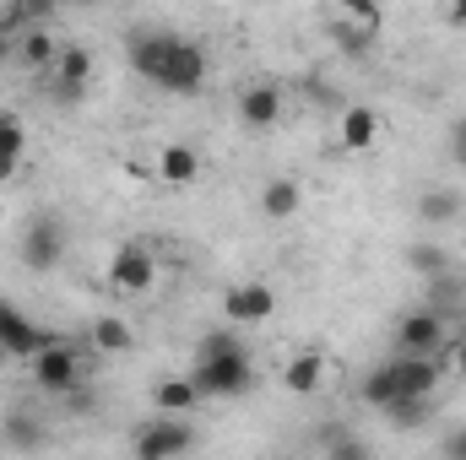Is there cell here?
Here are the masks:
<instances>
[{
  "label": "cell",
  "instance_id": "9c48e42d",
  "mask_svg": "<svg viewBox=\"0 0 466 460\" xmlns=\"http://www.w3.org/2000/svg\"><path fill=\"white\" fill-rule=\"evenodd\" d=\"M223 315H228V325H260V320H271L277 315V287L238 282V287H228V298H223Z\"/></svg>",
  "mask_w": 466,
  "mask_h": 460
},
{
  "label": "cell",
  "instance_id": "484cf974",
  "mask_svg": "<svg viewBox=\"0 0 466 460\" xmlns=\"http://www.w3.org/2000/svg\"><path fill=\"white\" fill-rule=\"evenodd\" d=\"M429 412H434L429 401H390V406H385V417H390L396 428H423V423H429Z\"/></svg>",
  "mask_w": 466,
  "mask_h": 460
},
{
  "label": "cell",
  "instance_id": "4dcf8cb0",
  "mask_svg": "<svg viewBox=\"0 0 466 460\" xmlns=\"http://www.w3.org/2000/svg\"><path fill=\"white\" fill-rule=\"evenodd\" d=\"M445 152H451V163L466 174V115L451 125V135H445Z\"/></svg>",
  "mask_w": 466,
  "mask_h": 460
},
{
  "label": "cell",
  "instance_id": "d6a6232c",
  "mask_svg": "<svg viewBox=\"0 0 466 460\" xmlns=\"http://www.w3.org/2000/svg\"><path fill=\"white\" fill-rule=\"evenodd\" d=\"M440 455H445V460H466V428H456V434H445Z\"/></svg>",
  "mask_w": 466,
  "mask_h": 460
},
{
  "label": "cell",
  "instance_id": "836d02e7",
  "mask_svg": "<svg viewBox=\"0 0 466 460\" xmlns=\"http://www.w3.org/2000/svg\"><path fill=\"white\" fill-rule=\"evenodd\" d=\"M445 22H451V27H466V0H461V5H451V11H445Z\"/></svg>",
  "mask_w": 466,
  "mask_h": 460
},
{
  "label": "cell",
  "instance_id": "52a82bcc",
  "mask_svg": "<svg viewBox=\"0 0 466 460\" xmlns=\"http://www.w3.org/2000/svg\"><path fill=\"white\" fill-rule=\"evenodd\" d=\"M440 346H445L440 309H412L396 320V357H440Z\"/></svg>",
  "mask_w": 466,
  "mask_h": 460
},
{
  "label": "cell",
  "instance_id": "30bf717a",
  "mask_svg": "<svg viewBox=\"0 0 466 460\" xmlns=\"http://www.w3.org/2000/svg\"><path fill=\"white\" fill-rule=\"evenodd\" d=\"M168 33H130V44H125V60H130V71L141 76V82H163V65H168Z\"/></svg>",
  "mask_w": 466,
  "mask_h": 460
},
{
  "label": "cell",
  "instance_id": "3957f363",
  "mask_svg": "<svg viewBox=\"0 0 466 460\" xmlns=\"http://www.w3.org/2000/svg\"><path fill=\"white\" fill-rule=\"evenodd\" d=\"M207 71H212V60H207V49L196 44V38H174L168 44V65H163V93H174V98H196L201 87H207Z\"/></svg>",
  "mask_w": 466,
  "mask_h": 460
},
{
  "label": "cell",
  "instance_id": "cb8c5ba5",
  "mask_svg": "<svg viewBox=\"0 0 466 460\" xmlns=\"http://www.w3.org/2000/svg\"><path fill=\"white\" fill-rule=\"evenodd\" d=\"M407 265L418 276H445L451 271V249L445 244H407Z\"/></svg>",
  "mask_w": 466,
  "mask_h": 460
},
{
  "label": "cell",
  "instance_id": "8d00e7d4",
  "mask_svg": "<svg viewBox=\"0 0 466 460\" xmlns=\"http://www.w3.org/2000/svg\"><path fill=\"white\" fill-rule=\"evenodd\" d=\"M11 55H16V38H0V65H5Z\"/></svg>",
  "mask_w": 466,
  "mask_h": 460
},
{
  "label": "cell",
  "instance_id": "ba28073f",
  "mask_svg": "<svg viewBox=\"0 0 466 460\" xmlns=\"http://www.w3.org/2000/svg\"><path fill=\"white\" fill-rule=\"evenodd\" d=\"M60 336H49V331H38L27 315H16V304H5L0 298V352H11V357H38L44 346H55Z\"/></svg>",
  "mask_w": 466,
  "mask_h": 460
},
{
  "label": "cell",
  "instance_id": "ac0fdd59",
  "mask_svg": "<svg viewBox=\"0 0 466 460\" xmlns=\"http://www.w3.org/2000/svg\"><path fill=\"white\" fill-rule=\"evenodd\" d=\"M152 401H157V412H163V417H190V412L201 406V390L190 385V374H185V379H157Z\"/></svg>",
  "mask_w": 466,
  "mask_h": 460
},
{
  "label": "cell",
  "instance_id": "9a60e30c",
  "mask_svg": "<svg viewBox=\"0 0 466 460\" xmlns=\"http://www.w3.org/2000/svg\"><path fill=\"white\" fill-rule=\"evenodd\" d=\"M418 223H429V228H445V223H456L466 212V201H461V190H451V185H429L423 195H418Z\"/></svg>",
  "mask_w": 466,
  "mask_h": 460
},
{
  "label": "cell",
  "instance_id": "ffe728a7",
  "mask_svg": "<svg viewBox=\"0 0 466 460\" xmlns=\"http://www.w3.org/2000/svg\"><path fill=\"white\" fill-rule=\"evenodd\" d=\"M16 60H22L27 71H55L60 44L49 38V27H33V33H22V38H16Z\"/></svg>",
  "mask_w": 466,
  "mask_h": 460
},
{
  "label": "cell",
  "instance_id": "f1b7e54d",
  "mask_svg": "<svg viewBox=\"0 0 466 460\" xmlns=\"http://www.w3.org/2000/svg\"><path fill=\"white\" fill-rule=\"evenodd\" d=\"M326 460H374V450H369L363 439H352V434H342L337 445H326Z\"/></svg>",
  "mask_w": 466,
  "mask_h": 460
},
{
  "label": "cell",
  "instance_id": "5bb4252c",
  "mask_svg": "<svg viewBox=\"0 0 466 460\" xmlns=\"http://www.w3.org/2000/svg\"><path fill=\"white\" fill-rule=\"evenodd\" d=\"M0 434H5V445H11V450H22V455H33V450H44V445H49L44 417H33L27 406H11V412L0 417Z\"/></svg>",
  "mask_w": 466,
  "mask_h": 460
},
{
  "label": "cell",
  "instance_id": "83f0119b",
  "mask_svg": "<svg viewBox=\"0 0 466 460\" xmlns=\"http://www.w3.org/2000/svg\"><path fill=\"white\" fill-rule=\"evenodd\" d=\"M22 146H27V130L0 109V152H5V157H22Z\"/></svg>",
  "mask_w": 466,
  "mask_h": 460
},
{
  "label": "cell",
  "instance_id": "1f68e13d",
  "mask_svg": "<svg viewBox=\"0 0 466 460\" xmlns=\"http://www.w3.org/2000/svg\"><path fill=\"white\" fill-rule=\"evenodd\" d=\"M60 401H66V412H76V417H82V412H93V395H87V385H76V390H66Z\"/></svg>",
  "mask_w": 466,
  "mask_h": 460
},
{
  "label": "cell",
  "instance_id": "44dd1931",
  "mask_svg": "<svg viewBox=\"0 0 466 460\" xmlns=\"http://www.w3.org/2000/svg\"><path fill=\"white\" fill-rule=\"evenodd\" d=\"M299 206H304V195H299V185H293V179H271V185L260 190V212H266L271 223L299 217Z\"/></svg>",
  "mask_w": 466,
  "mask_h": 460
},
{
  "label": "cell",
  "instance_id": "4316f807",
  "mask_svg": "<svg viewBox=\"0 0 466 460\" xmlns=\"http://www.w3.org/2000/svg\"><path fill=\"white\" fill-rule=\"evenodd\" d=\"M331 33H337V44H342V55H369V44H374V33H363V27H352V22H331Z\"/></svg>",
  "mask_w": 466,
  "mask_h": 460
},
{
  "label": "cell",
  "instance_id": "6da1fadb",
  "mask_svg": "<svg viewBox=\"0 0 466 460\" xmlns=\"http://www.w3.org/2000/svg\"><path fill=\"white\" fill-rule=\"evenodd\" d=\"M190 385L201 390V401H238V395L255 390V363H249V352H233V357H218V363H196Z\"/></svg>",
  "mask_w": 466,
  "mask_h": 460
},
{
  "label": "cell",
  "instance_id": "d590c367",
  "mask_svg": "<svg viewBox=\"0 0 466 460\" xmlns=\"http://www.w3.org/2000/svg\"><path fill=\"white\" fill-rule=\"evenodd\" d=\"M451 352H456V374H461V379H466V336H461V342H456V346H451Z\"/></svg>",
  "mask_w": 466,
  "mask_h": 460
},
{
  "label": "cell",
  "instance_id": "4fadbf2b",
  "mask_svg": "<svg viewBox=\"0 0 466 460\" xmlns=\"http://www.w3.org/2000/svg\"><path fill=\"white\" fill-rule=\"evenodd\" d=\"M93 82V49L87 44H60V60H55V93L60 98H82Z\"/></svg>",
  "mask_w": 466,
  "mask_h": 460
},
{
  "label": "cell",
  "instance_id": "e575fe53",
  "mask_svg": "<svg viewBox=\"0 0 466 460\" xmlns=\"http://www.w3.org/2000/svg\"><path fill=\"white\" fill-rule=\"evenodd\" d=\"M16 163H22V157H5V152H0V185H5L11 174H16Z\"/></svg>",
  "mask_w": 466,
  "mask_h": 460
},
{
  "label": "cell",
  "instance_id": "d4e9b609",
  "mask_svg": "<svg viewBox=\"0 0 466 460\" xmlns=\"http://www.w3.org/2000/svg\"><path fill=\"white\" fill-rule=\"evenodd\" d=\"M233 352H249V346L233 336V325L228 331H207L201 346H196V363H218V357H233Z\"/></svg>",
  "mask_w": 466,
  "mask_h": 460
},
{
  "label": "cell",
  "instance_id": "7c38bea8",
  "mask_svg": "<svg viewBox=\"0 0 466 460\" xmlns=\"http://www.w3.org/2000/svg\"><path fill=\"white\" fill-rule=\"evenodd\" d=\"M238 119H244V130H271L282 119V87L277 82H249L238 93Z\"/></svg>",
  "mask_w": 466,
  "mask_h": 460
},
{
  "label": "cell",
  "instance_id": "277c9868",
  "mask_svg": "<svg viewBox=\"0 0 466 460\" xmlns=\"http://www.w3.org/2000/svg\"><path fill=\"white\" fill-rule=\"evenodd\" d=\"M66 244H71V233H66V223L44 212V217H33V223L22 228V265L44 276V271H55V265L66 260Z\"/></svg>",
  "mask_w": 466,
  "mask_h": 460
},
{
  "label": "cell",
  "instance_id": "8fae6325",
  "mask_svg": "<svg viewBox=\"0 0 466 460\" xmlns=\"http://www.w3.org/2000/svg\"><path fill=\"white\" fill-rule=\"evenodd\" d=\"M396 368V401H429L440 385V357H390Z\"/></svg>",
  "mask_w": 466,
  "mask_h": 460
},
{
  "label": "cell",
  "instance_id": "e0dca14e",
  "mask_svg": "<svg viewBox=\"0 0 466 460\" xmlns=\"http://www.w3.org/2000/svg\"><path fill=\"white\" fill-rule=\"evenodd\" d=\"M196 174H201V157H196L185 141H168V146L157 152V179H163V185H196Z\"/></svg>",
  "mask_w": 466,
  "mask_h": 460
},
{
  "label": "cell",
  "instance_id": "d6986e66",
  "mask_svg": "<svg viewBox=\"0 0 466 460\" xmlns=\"http://www.w3.org/2000/svg\"><path fill=\"white\" fill-rule=\"evenodd\" d=\"M337 130H342V146H348V152H363V146H374V141H380V115H374L369 104H352Z\"/></svg>",
  "mask_w": 466,
  "mask_h": 460
},
{
  "label": "cell",
  "instance_id": "7402d4cb",
  "mask_svg": "<svg viewBox=\"0 0 466 460\" xmlns=\"http://www.w3.org/2000/svg\"><path fill=\"white\" fill-rule=\"evenodd\" d=\"M87 342L98 346V352H115V357H125V352L136 346V331H130L119 315H98V320H93V331H87Z\"/></svg>",
  "mask_w": 466,
  "mask_h": 460
},
{
  "label": "cell",
  "instance_id": "f546056e",
  "mask_svg": "<svg viewBox=\"0 0 466 460\" xmlns=\"http://www.w3.org/2000/svg\"><path fill=\"white\" fill-rule=\"evenodd\" d=\"M337 16H342V22H352V27H363V33H374V27H380V5H363V0L342 5Z\"/></svg>",
  "mask_w": 466,
  "mask_h": 460
},
{
  "label": "cell",
  "instance_id": "8992f818",
  "mask_svg": "<svg viewBox=\"0 0 466 460\" xmlns=\"http://www.w3.org/2000/svg\"><path fill=\"white\" fill-rule=\"evenodd\" d=\"M33 385H38V390H49V395L76 390V385H82V352H76L71 342L44 346V352L33 357Z\"/></svg>",
  "mask_w": 466,
  "mask_h": 460
},
{
  "label": "cell",
  "instance_id": "603a6c76",
  "mask_svg": "<svg viewBox=\"0 0 466 460\" xmlns=\"http://www.w3.org/2000/svg\"><path fill=\"white\" fill-rule=\"evenodd\" d=\"M358 395H363V406H374V412H385V406L396 401V368H390V357H385L380 368H369V374H363Z\"/></svg>",
  "mask_w": 466,
  "mask_h": 460
},
{
  "label": "cell",
  "instance_id": "5b68a950",
  "mask_svg": "<svg viewBox=\"0 0 466 460\" xmlns=\"http://www.w3.org/2000/svg\"><path fill=\"white\" fill-rule=\"evenodd\" d=\"M157 282V255L147 244H119L115 260H109V287L125 298H147Z\"/></svg>",
  "mask_w": 466,
  "mask_h": 460
},
{
  "label": "cell",
  "instance_id": "2e32d148",
  "mask_svg": "<svg viewBox=\"0 0 466 460\" xmlns=\"http://www.w3.org/2000/svg\"><path fill=\"white\" fill-rule=\"evenodd\" d=\"M320 379H326V357H320V346L299 352V357L282 368V390H293V395H315Z\"/></svg>",
  "mask_w": 466,
  "mask_h": 460
},
{
  "label": "cell",
  "instance_id": "7a4b0ae2",
  "mask_svg": "<svg viewBox=\"0 0 466 460\" xmlns=\"http://www.w3.org/2000/svg\"><path fill=\"white\" fill-rule=\"evenodd\" d=\"M190 445H196L190 417H152V423H141V428H136L130 455H136V460H179Z\"/></svg>",
  "mask_w": 466,
  "mask_h": 460
}]
</instances>
